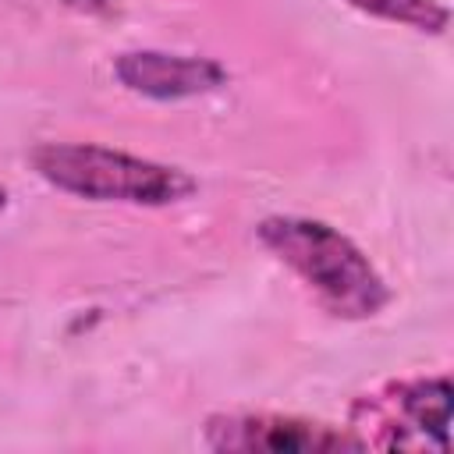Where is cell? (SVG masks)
Here are the masks:
<instances>
[{"instance_id":"1","label":"cell","mask_w":454,"mask_h":454,"mask_svg":"<svg viewBox=\"0 0 454 454\" xmlns=\"http://www.w3.org/2000/svg\"><path fill=\"white\" fill-rule=\"evenodd\" d=\"M255 234L301 277L326 312L340 319H369L390 301V291L369 255L337 227L309 216H266Z\"/></svg>"},{"instance_id":"2","label":"cell","mask_w":454,"mask_h":454,"mask_svg":"<svg viewBox=\"0 0 454 454\" xmlns=\"http://www.w3.org/2000/svg\"><path fill=\"white\" fill-rule=\"evenodd\" d=\"M28 160L35 174L53 188L92 202L170 206L195 192V177L181 167L153 163L92 142H43L32 149Z\"/></svg>"},{"instance_id":"3","label":"cell","mask_w":454,"mask_h":454,"mask_svg":"<svg viewBox=\"0 0 454 454\" xmlns=\"http://www.w3.org/2000/svg\"><path fill=\"white\" fill-rule=\"evenodd\" d=\"M206 447L245 450V454H312V450H362L355 433L326 422L291 415H213L206 422Z\"/></svg>"},{"instance_id":"4","label":"cell","mask_w":454,"mask_h":454,"mask_svg":"<svg viewBox=\"0 0 454 454\" xmlns=\"http://www.w3.org/2000/svg\"><path fill=\"white\" fill-rule=\"evenodd\" d=\"M355 422L383 429V447H404V429H415L422 440H436L447 450V426H450V380H415L390 387L387 397H362L355 404Z\"/></svg>"},{"instance_id":"5","label":"cell","mask_w":454,"mask_h":454,"mask_svg":"<svg viewBox=\"0 0 454 454\" xmlns=\"http://www.w3.org/2000/svg\"><path fill=\"white\" fill-rule=\"evenodd\" d=\"M114 74L124 89L149 99H188L213 92L227 82V71L209 57H184L163 50H131L114 60Z\"/></svg>"},{"instance_id":"6","label":"cell","mask_w":454,"mask_h":454,"mask_svg":"<svg viewBox=\"0 0 454 454\" xmlns=\"http://www.w3.org/2000/svg\"><path fill=\"white\" fill-rule=\"evenodd\" d=\"M344 4H351L355 11H365L372 18L397 21L415 32H429V35L447 32V21H450V11L436 0H344Z\"/></svg>"},{"instance_id":"7","label":"cell","mask_w":454,"mask_h":454,"mask_svg":"<svg viewBox=\"0 0 454 454\" xmlns=\"http://www.w3.org/2000/svg\"><path fill=\"white\" fill-rule=\"evenodd\" d=\"M4 206H7V192L0 188V209H4Z\"/></svg>"}]
</instances>
